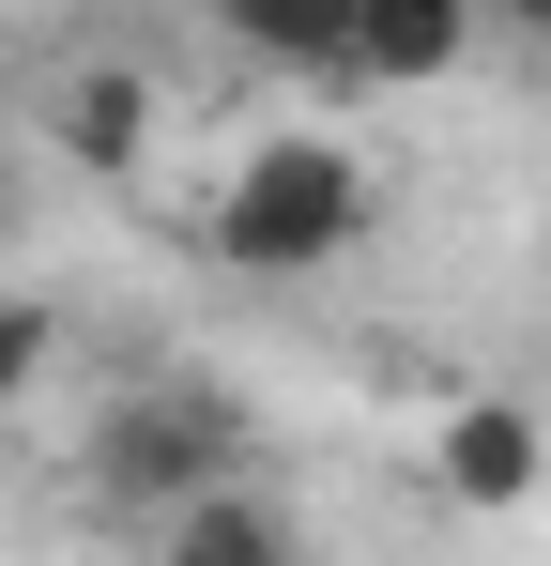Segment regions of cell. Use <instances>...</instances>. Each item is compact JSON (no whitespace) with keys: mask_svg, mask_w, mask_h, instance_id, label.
<instances>
[{"mask_svg":"<svg viewBox=\"0 0 551 566\" xmlns=\"http://www.w3.org/2000/svg\"><path fill=\"white\" fill-rule=\"evenodd\" d=\"M199 245L230 261V276H337L367 245V169L337 154V138H246L230 154V185H215V214H199Z\"/></svg>","mask_w":551,"mask_h":566,"instance_id":"6da1fadb","label":"cell"},{"mask_svg":"<svg viewBox=\"0 0 551 566\" xmlns=\"http://www.w3.org/2000/svg\"><path fill=\"white\" fill-rule=\"evenodd\" d=\"M154 566H306V521L276 505L261 474H215L184 521H154Z\"/></svg>","mask_w":551,"mask_h":566,"instance_id":"5b68a950","label":"cell"},{"mask_svg":"<svg viewBox=\"0 0 551 566\" xmlns=\"http://www.w3.org/2000/svg\"><path fill=\"white\" fill-rule=\"evenodd\" d=\"M215 31L276 62V77H337V46H353V0H215Z\"/></svg>","mask_w":551,"mask_h":566,"instance_id":"52a82bcc","label":"cell"},{"mask_svg":"<svg viewBox=\"0 0 551 566\" xmlns=\"http://www.w3.org/2000/svg\"><path fill=\"white\" fill-rule=\"evenodd\" d=\"M459 62H475V0H353V46H337L353 93H429Z\"/></svg>","mask_w":551,"mask_h":566,"instance_id":"277c9868","label":"cell"},{"mask_svg":"<svg viewBox=\"0 0 551 566\" xmlns=\"http://www.w3.org/2000/svg\"><path fill=\"white\" fill-rule=\"evenodd\" d=\"M429 474H445V505L506 521V505H537V490H551V429L521 413V398H459L445 444H429Z\"/></svg>","mask_w":551,"mask_h":566,"instance_id":"3957f363","label":"cell"},{"mask_svg":"<svg viewBox=\"0 0 551 566\" xmlns=\"http://www.w3.org/2000/svg\"><path fill=\"white\" fill-rule=\"evenodd\" d=\"M46 138L77 154L92 185H123V169L154 154V77H138V62H77V77L46 93Z\"/></svg>","mask_w":551,"mask_h":566,"instance_id":"8992f818","label":"cell"},{"mask_svg":"<svg viewBox=\"0 0 551 566\" xmlns=\"http://www.w3.org/2000/svg\"><path fill=\"white\" fill-rule=\"evenodd\" d=\"M215 474H246V429L215 413V398H107L92 413V444H77V505L92 521H123V536H154V521H184Z\"/></svg>","mask_w":551,"mask_h":566,"instance_id":"7a4b0ae2","label":"cell"},{"mask_svg":"<svg viewBox=\"0 0 551 566\" xmlns=\"http://www.w3.org/2000/svg\"><path fill=\"white\" fill-rule=\"evenodd\" d=\"M46 353H62V306H46V291H0V413L46 382Z\"/></svg>","mask_w":551,"mask_h":566,"instance_id":"ba28073f","label":"cell"}]
</instances>
